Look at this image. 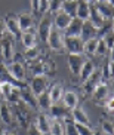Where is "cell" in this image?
<instances>
[{"mask_svg": "<svg viewBox=\"0 0 114 135\" xmlns=\"http://www.w3.org/2000/svg\"><path fill=\"white\" fill-rule=\"evenodd\" d=\"M0 39H2L0 40V55L6 62H11L13 60V54H15V51H13V39L15 37L12 34H8V36L4 34Z\"/></svg>", "mask_w": 114, "mask_h": 135, "instance_id": "obj_1", "label": "cell"}, {"mask_svg": "<svg viewBox=\"0 0 114 135\" xmlns=\"http://www.w3.org/2000/svg\"><path fill=\"white\" fill-rule=\"evenodd\" d=\"M46 43L49 45V48L55 52H59L64 49V34L61 30H58L56 27H52L51 28V33L47 36Z\"/></svg>", "mask_w": 114, "mask_h": 135, "instance_id": "obj_2", "label": "cell"}, {"mask_svg": "<svg viewBox=\"0 0 114 135\" xmlns=\"http://www.w3.org/2000/svg\"><path fill=\"white\" fill-rule=\"evenodd\" d=\"M83 42L80 37L64 36V49H67L68 54H83Z\"/></svg>", "mask_w": 114, "mask_h": 135, "instance_id": "obj_3", "label": "cell"}, {"mask_svg": "<svg viewBox=\"0 0 114 135\" xmlns=\"http://www.w3.org/2000/svg\"><path fill=\"white\" fill-rule=\"evenodd\" d=\"M8 71L11 79H13V82H24L25 80V70H24V65L21 62H15V61L8 62Z\"/></svg>", "mask_w": 114, "mask_h": 135, "instance_id": "obj_4", "label": "cell"}, {"mask_svg": "<svg viewBox=\"0 0 114 135\" xmlns=\"http://www.w3.org/2000/svg\"><path fill=\"white\" fill-rule=\"evenodd\" d=\"M47 85H49V82H47V77L44 74L34 76L33 80H31V83H30V89H31L33 94L37 97V95H40L42 92L47 91Z\"/></svg>", "mask_w": 114, "mask_h": 135, "instance_id": "obj_5", "label": "cell"}, {"mask_svg": "<svg viewBox=\"0 0 114 135\" xmlns=\"http://www.w3.org/2000/svg\"><path fill=\"white\" fill-rule=\"evenodd\" d=\"M68 68L74 76H79L80 68H82L83 62H85V56L83 54H68Z\"/></svg>", "mask_w": 114, "mask_h": 135, "instance_id": "obj_6", "label": "cell"}, {"mask_svg": "<svg viewBox=\"0 0 114 135\" xmlns=\"http://www.w3.org/2000/svg\"><path fill=\"white\" fill-rule=\"evenodd\" d=\"M33 126L36 128V131L39 134H49V131H51V119H49V116L44 114V113H40L36 117Z\"/></svg>", "mask_w": 114, "mask_h": 135, "instance_id": "obj_7", "label": "cell"}, {"mask_svg": "<svg viewBox=\"0 0 114 135\" xmlns=\"http://www.w3.org/2000/svg\"><path fill=\"white\" fill-rule=\"evenodd\" d=\"M52 27H53V25H52L51 16L47 15V12L43 13V18H42V21H40V24H39V28H37L40 39L46 42V40H47V36H49V33H51V28H52Z\"/></svg>", "mask_w": 114, "mask_h": 135, "instance_id": "obj_8", "label": "cell"}, {"mask_svg": "<svg viewBox=\"0 0 114 135\" xmlns=\"http://www.w3.org/2000/svg\"><path fill=\"white\" fill-rule=\"evenodd\" d=\"M95 8L98 9V12L101 13V16L105 21L114 20V6L110 2H96Z\"/></svg>", "mask_w": 114, "mask_h": 135, "instance_id": "obj_9", "label": "cell"}, {"mask_svg": "<svg viewBox=\"0 0 114 135\" xmlns=\"http://www.w3.org/2000/svg\"><path fill=\"white\" fill-rule=\"evenodd\" d=\"M92 37H98V28L95 27L89 20L83 21V25H82V33H80V39L83 42L92 39Z\"/></svg>", "mask_w": 114, "mask_h": 135, "instance_id": "obj_10", "label": "cell"}, {"mask_svg": "<svg viewBox=\"0 0 114 135\" xmlns=\"http://www.w3.org/2000/svg\"><path fill=\"white\" fill-rule=\"evenodd\" d=\"M15 15H12V13H8L6 15V18H4V25H6V31L9 33V34H12L13 37H19L21 36V30L19 27H18V21H16V18H13Z\"/></svg>", "mask_w": 114, "mask_h": 135, "instance_id": "obj_11", "label": "cell"}, {"mask_svg": "<svg viewBox=\"0 0 114 135\" xmlns=\"http://www.w3.org/2000/svg\"><path fill=\"white\" fill-rule=\"evenodd\" d=\"M82 25H83V20L74 16L71 20L70 25H68L65 30H64V36H74V37H80V33H82Z\"/></svg>", "mask_w": 114, "mask_h": 135, "instance_id": "obj_12", "label": "cell"}, {"mask_svg": "<svg viewBox=\"0 0 114 135\" xmlns=\"http://www.w3.org/2000/svg\"><path fill=\"white\" fill-rule=\"evenodd\" d=\"M108 86H107V83H105V80H102L101 79V82H99L96 86H95V89H93V97H95V101L96 103H102V101H105L107 98H108Z\"/></svg>", "mask_w": 114, "mask_h": 135, "instance_id": "obj_13", "label": "cell"}, {"mask_svg": "<svg viewBox=\"0 0 114 135\" xmlns=\"http://www.w3.org/2000/svg\"><path fill=\"white\" fill-rule=\"evenodd\" d=\"M19 94H21V101H22L25 105H28L30 108H37V97L33 94L31 89L19 88Z\"/></svg>", "mask_w": 114, "mask_h": 135, "instance_id": "obj_14", "label": "cell"}, {"mask_svg": "<svg viewBox=\"0 0 114 135\" xmlns=\"http://www.w3.org/2000/svg\"><path fill=\"white\" fill-rule=\"evenodd\" d=\"M71 20H73V18H71L70 15H67V13L62 12V11H59V12L55 13V18H53V25H55L58 30L64 31V30L70 25Z\"/></svg>", "mask_w": 114, "mask_h": 135, "instance_id": "obj_15", "label": "cell"}, {"mask_svg": "<svg viewBox=\"0 0 114 135\" xmlns=\"http://www.w3.org/2000/svg\"><path fill=\"white\" fill-rule=\"evenodd\" d=\"M16 21H18V27H19L21 33L31 30L33 24H34V18H33L31 13H28V12H22L16 18Z\"/></svg>", "mask_w": 114, "mask_h": 135, "instance_id": "obj_16", "label": "cell"}, {"mask_svg": "<svg viewBox=\"0 0 114 135\" xmlns=\"http://www.w3.org/2000/svg\"><path fill=\"white\" fill-rule=\"evenodd\" d=\"M19 37H21V43H22V46L25 49L37 46V36H36L31 30H28V31H22Z\"/></svg>", "mask_w": 114, "mask_h": 135, "instance_id": "obj_17", "label": "cell"}, {"mask_svg": "<svg viewBox=\"0 0 114 135\" xmlns=\"http://www.w3.org/2000/svg\"><path fill=\"white\" fill-rule=\"evenodd\" d=\"M62 101H64V107L70 108V110H73L74 107H77V105H79V97H77V94H76V92H73V91L64 92Z\"/></svg>", "mask_w": 114, "mask_h": 135, "instance_id": "obj_18", "label": "cell"}, {"mask_svg": "<svg viewBox=\"0 0 114 135\" xmlns=\"http://www.w3.org/2000/svg\"><path fill=\"white\" fill-rule=\"evenodd\" d=\"M89 13H91V4L86 3L85 0H77V13H76V16L86 21L89 20Z\"/></svg>", "mask_w": 114, "mask_h": 135, "instance_id": "obj_19", "label": "cell"}, {"mask_svg": "<svg viewBox=\"0 0 114 135\" xmlns=\"http://www.w3.org/2000/svg\"><path fill=\"white\" fill-rule=\"evenodd\" d=\"M99 82H101V77L93 73V74L89 76L86 80H83V92H85V94H92L95 86H96Z\"/></svg>", "mask_w": 114, "mask_h": 135, "instance_id": "obj_20", "label": "cell"}, {"mask_svg": "<svg viewBox=\"0 0 114 135\" xmlns=\"http://www.w3.org/2000/svg\"><path fill=\"white\" fill-rule=\"evenodd\" d=\"M52 104L53 103H52V99H51V97H49V92L47 91H44V92H42L40 95H37V107H39L40 110L49 111Z\"/></svg>", "mask_w": 114, "mask_h": 135, "instance_id": "obj_21", "label": "cell"}, {"mask_svg": "<svg viewBox=\"0 0 114 135\" xmlns=\"http://www.w3.org/2000/svg\"><path fill=\"white\" fill-rule=\"evenodd\" d=\"M89 21H91L92 24L95 25V27L98 28H101L104 25V22H105V20H104L102 16H101V13L98 12V9L95 8V4L92 6L91 4V13H89Z\"/></svg>", "mask_w": 114, "mask_h": 135, "instance_id": "obj_22", "label": "cell"}, {"mask_svg": "<svg viewBox=\"0 0 114 135\" xmlns=\"http://www.w3.org/2000/svg\"><path fill=\"white\" fill-rule=\"evenodd\" d=\"M0 120H2V123H4V125H12V122H13V114H12V108L9 107V105H6V104H3V105H0Z\"/></svg>", "mask_w": 114, "mask_h": 135, "instance_id": "obj_23", "label": "cell"}, {"mask_svg": "<svg viewBox=\"0 0 114 135\" xmlns=\"http://www.w3.org/2000/svg\"><path fill=\"white\" fill-rule=\"evenodd\" d=\"M93 73H95V64L92 62V61H89V60H85L82 68H80V73H79L80 79L86 80L87 77H89V76H92Z\"/></svg>", "mask_w": 114, "mask_h": 135, "instance_id": "obj_24", "label": "cell"}, {"mask_svg": "<svg viewBox=\"0 0 114 135\" xmlns=\"http://www.w3.org/2000/svg\"><path fill=\"white\" fill-rule=\"evenodd\" d=\"M61 11L70 15L71 18H74L76 13H77V0H64Z\"/></svg>", "mask_w": 114, "mask_h": 135, "instance_id": "obj_25", "label": "cell"}, {"mask_svg": "<svg viewBox=\"0 0 114 135\" xmlns=\"http://www.w3.org/2000/svg\"><path fill=\"white\" fill-rule=\"evenodd\" d=\"M12 114H13V117L16 119V122L19 123L22 128H25L28 125V114L22 110V108L18 107L16 104H15V111H12Z\"/></svg>", "mask_w": 114, "mask_h": 135, "instance_id": "obj_26", "label": "cell"}, {"mask_svg": "<svg viewBox=\"0 0 114 135\" xmlns=\"http://www.w3.org/2000/svg\"><path fill=\"white\" fill-rule=\"evenodd\" d=\"M62 95H64V86L59 85V83H55L51 88V91H49V97H51L52 103L61 101V99H62Z\"/></svg>", "mask_w": 114, "mask_h": 135, "instance_id": "obj_27", "label": "cell"}, {"mask_svg": "<svg viewBox=\"0 0 114 135\" xmlns=\"http://www.w3.org/2000/svg\"><path fill=\"white\" fill-rule=\"evenodd\" d=\"M71 116H73V120H74V122H80V123H86V125H89V117H87V114L85 113L83 108L74 107L73 110H71Z\"/></svg>", "mask_w": 114, "mask_h": 135, "instance_id": "obj_28", "label": "cell"}, {"mask_svg": "<svg viewBox=\"0 0 114 135\" xmlns=\"http://www.w3.org/2000/svg\"><path fill=\"white\" fill-rule=\"evenodd\" d=\"M49 114H51V117H53V119L64 120L65 117H67V111H65L64 107H59L56 103H53L51 105V108H49Z\"/></svg>", "mask_w": 114, "mask_h": 135, "instance_id": "obj_29", "label": "cell"}, {"mask_svg": "<svg viewBox=\"0 0 114 135\" xmlns=\"http://www.w3.org/2000/svg\"><path fill=\"white\" fill-rule=\"evenodd\" d=\"M49 134H53V135H62V134H65L64 120H61V119L51 120V131H49Z\"/></svg>", "mask_w": 114, "mask_h": 135, "instance_id": "obj_30", "label": "cell"}, {"mask_svg": "<svg viewBox=\"0 0 114 135\" xmlns=\"http://www.w3.org/2000/svg\"><path fill=\"white\" fill-rule=\"evenodd\" d=\"M98 40H99V37H92V39L86 40L85 45H83V52H86L89 55H95L96 46H98Z\"/></svg>", "mask_w": 114, "mask_h": 135, "instance_id": "obj_31", "label": "cell"}, {"mask_svg": "<svg viewBox=\"0 0 114 135\" xmlns=\"http://www.w3.org/2000/svg\"><path fill=\"white\" fill-rule=\"evenodd\" d=\"M16 88L15 82L12 83V82H9V80H2V88H0V92H2V95L4 97V98L8 99L9 97H11V94L13 92V89Z\"/></svg>", "mask_w": 114, "mask_h": 135, "instance_id": "obj_32", "label": "cell"}, {"mask_svg": "<svg viewBox=\"0 0 114 135\" xmlns=\"http://www.w3.org/2000/svg\"><path fill=\"white\" fill-rule=\"evenodd\" d=\"M74 126H76V131H77L79 135H92L93 134V129L89 125H86V123L74 122Z\"/></svg>", "mask_w": 114, "mask_h": 135, "instance_id": "obj_33", "label": "cell"}, {"mask_svg": "<svg viewBox=\"0 0 114 135\" xmlns=\"http://www.w3.org/2000/svg\"><path fill=\"white\" fill-rule=\"evenodd\" d=\"M40 55V51L37 46H34V48H28L25 49V54H24V56H25V60L27 61H33V60H37Z\"/></svg>", "mask_w": 114, "mask_h": 135, "instance_id": "obj_34", "label": "cell"}, {"mask_svg": "<svg viewBox=\"0 0 114 135\" xmlns=\"http://www.w3.org/2000/svg\"><path fill=\"white\" fill-rule=\"evenodd\" d=\"M62 3H64V0H49V9H47V12H51V13L59 12L61 8H62Z\"/></svg>", "mask_w": 114, "mask_h": 135, "instance_id": "obj_35", "label": "cell"}, {"mask_svg": "<svg viewBox=\"0 0 114 135\" xmlns=\"http://www.w3.org/2000/svg\"><path fill=\"white\" fill-rule=\"evenodd\" d=\"M96 55H108L110 54V49H108V46L105 45V42H104L101 37H99V40H98V46H96V52H95Z\"/></svg>", "mask_w": 114, "mask_h": 135, "instance_id": "obj_36", "label": "cell"}, {"mask_svg": "<svg viewBox=\"0 0 114 135\" xmlns=\"http://www.w3.org/2000/svg\"><path fill=\"white\" fill-rule=\"evenodd\" d=\"M101 131L104 134H108V135H114V123L110 122V120H104L101 123Z\"/></svg>", "mask_w": 114, "mask_h": 135, "instance_id": "obj_37", "label": "cell"}, {"mask_svg": "<svg viewBox=\"0 0 114 135\" xmlns=\"http://www.w3.org/2000/svg\"><path fill=\"white\" fill-rule=\"evenodd\" d=\"M101 39L105 42V45L108 46V49H111V48L114 46V33H113V31H107L105 34L101 37Z\"/></svg>", "mask_w": 114, "mask_h": 135, "instance_id": "obj_38", "label": "cell"}, {"mask_svg": "<svg viewBox=\"0 0 114 135\" xmlns=\"http://www.w3.org/2000/svg\"><path fill=\"white\" fill-rule=\"evenodd\" d=\"M31 73H33V76H42V74H44V64L43 62L34 64V65L31 67Z\"/></svg>", "mask_w": 114, "mask_h": 135, "instance_id": "obj_39", "label": "cell"}, {"mask_svg": "<svg viewBox=\"0 0 114 135\" xmlns=\"http://www.w3.org/2000/svg\"><path fill=\"white\" fill-rule=\"evenodd\" d=\"M111 77L110 74V67H108V62L104 64V67H102V71H101V79L102 80H108Z\"/></svg>", "mask_w": 114, "mask_h": 135, "instance_id": "obj_40", "label": "cell"}, {"mask_svg": "<svg viewBox=\"0 0 114 135\" xmlns=\"http://www.w3.org/2000/svg\"><path fill=\"white\" fill-rule=\"evenodd\" d=\"M49 9V0H40L39 3V12L40 13H46Z\"/></svg>", "mask_w": 114, "mask_h": 135, "instance_id": "obj_41", "label": "cell"}, {"mask_svg": "<svg viewBox=\"0 0 114 135\" xmlns=\"http://www.w3.org/2000/svg\"><path fill=\"white\" fill-rule=\"evenodd\" d=\"M105 108L110 111V113H114V97L105 99Z\"/></svg>", "mask_w": 114, "mask_h": 135, "instance_id": "obj_42", "label": "cell"}, {"mask_svg": "<svg viewBox=\"0 0 114 135\" xmlns=\"http://www.w3.org/2000/svg\"><path fill=\"white\" fill-rule=\"evenodd\" d=\"M30 3H31L33 12H39V3H40V0H30Z\"/></svg>", "mask_w": 114, "mask_h": 135, "instance_id": "obj_43", "label": "cell"}, {"mask_svg": "<svg viewBox=\"0 0 114 135\" xmlns=\"http://www.w3.org/2000/svg\"><path fill=\"white\" fill-rule=\"evenodd\" d=\"M4 33H6V25H4L3 20H0V37H3Z\"/></svg>", "mask_w": 114, "mask_h": 135, "instance_id": "obj_44", "label": "cell"}, {"mask_svg": "<svg viewBox=\"0 0 114 135\" xmlns=\"http://www.w3.org/2000/svg\"><path fill=\"white\" fill-rule=\"evenodd\" d=\"M108 67H110V74H111V77H114V60H110V62H108Z\"/></svg>", "mask_w": 114, "mask_h": 135, "instance_id": "obj_45", "label": "cell"}, {"mask_svg": "<svg viewBox=\"0 0 114 135\" xmlns=\"http://www.w3.org/2000/svg\"><path fill=\"white\" fill-rule=\"evenodd\" d=\"M108 55H110V60H114V46L110 49V54Z\"/></svg>", "mask_w": 114, "mask_h": 135, "instance_id": "obj_46", "label": "cell"}, {"mask_svg": "<svg viewBox=\"0 0 114 135\" xmlns=\"http://www.w3.org/2000/svg\"><path fill=\"white\" fill-rule=\"evenodd\" d=\"M85 2H86V3H89V4H95L98 0H85Z\"/></svg>", "mask_w": 114, "mask_h": 135, "instance_id": "obj_47", "label": "cell"}, {"mask_svg": "<svg viewBox=\"0 0 114 135\" xmlns=\"http://www.w3.org/2000/svg\"><path fill=\"white\" fill-rule=\"evenodd\" d=\"M111 31L114 33V20H113V24H111Z\"/></svg>", "mask_w": 114, "mask_h": 135, "instance_id": "obj_48", "label": "cell"}, {"mask_svg": "<svg viewBox=\"0 0 114 135\" xmlns=\"http://www.w3.org/2000/svg\"><path fill=\"white\" fill-rule=\"evenodd\" d=\"M98 2H108V0H98Z\"/></svg>", "mask_w": 114, "mask_h": 135, "instance_id": "obj_49", "label": "cell"}, {"mask_svg": "<svg viewBox=\"0 0 114 135\" xmlns=\"http://www.w3.org/2000/svg\"><path fill=\"white\" fill-rule=\"evenodd\" d=\"M0 88H2V80H0Z\"/></svg>", "mask_w": 114, "mask_h": 135, "instance_id": "obj_50", "label": "cell"}]
</instances>
